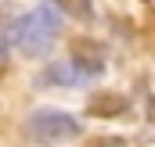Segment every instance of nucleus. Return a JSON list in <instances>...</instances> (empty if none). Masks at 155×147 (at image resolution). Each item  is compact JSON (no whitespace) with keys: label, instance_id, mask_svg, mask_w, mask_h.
Returning a JSON list of instances; mask_svg holds the SVG:
<instances>
[{"label":"nucleus","instance_id":"f257e3e1","mask_svg":"<svg viewBox=\"0 0 155 147\" xmlns=\"http://www.w3.org/2000/svg\"><path fill=\"white\" fill-rule=\"evenodd\" d=\"M58 33H61V11L54 4H40L29 14L18 18V25H15V47L22 54H29V58H43L54 47Z\"/></svg>","mask_w":155,"mask_h":147},{"label":"nucleus","instance_id":"f03ea898","mask_svg":"<svg viewBox=\"0 0 155 147\" xmlns=\"http://www.w3.org/2000/svg\"><path fill=\"white\" fill-rule=\"evenodd\" d=\"M29 133L40 144H61V140H76L83 133V126L76 115H69L61 108H40L29 115Z\"/></svg>","mask_w":155,"mask_h":147},{"label":"nucleus","instance_id":"7ed1b4c3","mask_svg":"<svg viewBox=\"0 0 155 147\" xmlns=\"http://www.w3.org/2000/svg\"><path fill=\"white\" fill-rule=\"evenodd\" d=\"M90 79V72L79 65L76 58H69V61H54V65H47L43 72H40V86H65V90H76Z\"/></svg>","mask_w":155,"mask_h":147},{"label":"nucleus","instance_id":"20e7f679","mask_svg":"<svg viewBox=\"0 0 155 147\" xmlns=\"http://www.w3.org/2000/svg\"><path fill=\"white\" fill-rule=\"evenodd\" d=\"M15 25L18 22H11V11H0V65L7 61V50L15 43Z\"/></svg>","mask_w":155,"mask_h":147}]
</instances>
